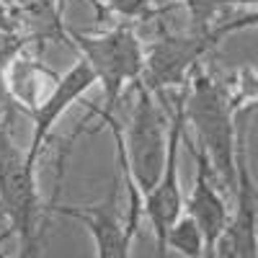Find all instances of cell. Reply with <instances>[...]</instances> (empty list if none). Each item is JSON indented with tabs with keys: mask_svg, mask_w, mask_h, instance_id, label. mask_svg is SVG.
Segmentation results:
<instances>
[{
	"mask_svg": "<svg viewBox=\"0 0 258 258\" xmlns=\"http://www.w3.org/2000/svg\"><path fill=\"white\" fill-rule=\"evenodd\" d=\"M255 96L253 73L243 75L238 91H232L225 80L212 78L202 70V64L191 70L186 85V119L197 126V135L202 142V153L209 160L212 173L217 181L235 191L238 183V165H235V114L240 111L245 98Z\"/></svg>",
	"mask_w": 258,
	"mask_h": 258,
	"instance_id": "obj_1",
	"label": "cell"
},
{
	"mask_svg": "<svg viewBox=\"0 0 258 258\" xmlns=\"http://www.w3.org/2000/svg\"><path fill=\"white\" fill-rule=\"evenodd\" d=\"M255 11L243 13L232 21H217L207 29H188L181 34H165L145 47V64L140 83L155 96H165V88H183L199 59L212 52L220 41L248 26H255Z\"/></svg>",
	"mask_w": 258,
	"mask_h": 258,
	"instance_id": "obj_2",
	"label": "cell"
},
{
	"mask_svg": "<svg viewBox=\"0 0 258 258\" xmlns=\"http://www.w3.org/2000/svg\"><path fill=\"white\" fill-rule=\"evenodd\" d=\"M80 57L93 68L96 80L103 85V109H93V114L114 116L119 98L129 83H137L145 64V49L137 36V21H121V24L106 34H80L68 31Z\"/></svg>",
	"mask_w": 258,
	"mask_h": 258,
	"instance_id": "obj_3",
	"label": "cell"
},
{
	"mask_svg": "<svg viewBox=\"0 0 258 258\" xmlns=\"http://www.w3.org/2000/svg\"><path fill=\"white\" fill-rule=\"evenodd\" d=\"M41 212V197L36 191L34 165L26 160L11 137V124H0V214L11 220L13 235L24 243V255H36V217Z\"/></svg>",
	"mask_w": 258,
	"mask_h": 258,
	"instance_id": "obj_4",
	"label": "cell"
},
{
	"mask_svg": "<svg viewBox=\"0 0 258 258\" xmlns=\"http://www.w3.org/2000/svg\"><path fill=\"white\" fill-rule=\"evenodd\" d=\"M132 85L137 88V101L132 109V124H129L124 150H126L132 181L142 194H147L163 176L168 132H165V116L155 101V93L147 91L140 80Z\"/></svg>",
	"mask_w": 258,
	"mask_h": 258,
	"instance_id": "obj_5",
	"label": "cell"
},
{
	"mask_svg": "<svg viewBox=\"0 0 258 258\" xmlns=\"http://www.w3.org/2000/svg\"><path fill=\"white\" fill-rule=\"evenodd\" d=\"M186 85L176 96V109H173V116H170L163 176L147 194H142V214L155 230V245H158L155 255H165V232L183 209V197L178 188V147L186 129Z\"/></svg>",
	"mask_w": 258,
	"mask_h": 258,
	"instance_id": "obj_6",
	"label": "cell"
},
{
	"mask_svg": "<svg viewBox=\"0 0 258 258\" xmlns=\"http://www.w3.org/2000/svg\"><path fill=\"white\" fill-rule=\"evenodd\" d=\"M93 83H98L93 68L80 57L62 78H54V91L47 96V101L36 103L34 109L29 111V119L34 121V135H31V145L26 150V160L31 165H36L39 153H41V147H44L54 121L68 111L78 98H83V93L88 91Z\"/></svg>",
	"mask_w": 258,
	"mask_h": 258,
	"instance_id": "obj_7",
	"label": "cell"
},
{
	"mask_svg": "<svg viewBox=\"0 0 258 258\" xmlns=\"http://www.w3.org/2000/svg\"><path fill=\"white\" fill-rule=\"evenodd\" d=\"M235 165H238V183H235V199H238V207H235V214L227 220L214 255H225V258H255V186L253 178L248 176L245 168V153L238 147L235 150Z\"/></svg>",
	"mask_w": 258,
	"mask_h": 258,
	"instance_id": "obj_8",
	"label": "cell"
},
{
	"mask_svg": "<svg viewBox=\"0 0 258 258\" xmlns=\"http://www.w3.org/2000/svg\"><path fill=\"white\" fill-rule=\"evenodd\" d=\"M183 140H186V132H183ZM188 145V140H186ZM188 150L197 158V181H194V188H191V197L186 202V214L199 225L202 230V238H204V255H214L217 250V240L230 220L227 214V204L225 199L220 197V191L214 188L212 183V168H209V160L202 150H197L194 145H188Z\"/></svg>",
	"mask_w": 258,
	"mask_h": 258,
	"instance_id": "obj_9",
	"label": "cell"
},
{
	"mask_svg": "<svg viewBox=\"0 0 258 258\" xmlns=\"http://www.w3.org/2000/svg\"><path fill=\"white\" fill-rule=\"evenodd\" d=\"M47 212H57L64 217L80 220L91 230L96 240V255L98 258H126L129 255V235L124 230V217L116 207V188L106 204H91V207H47Z\"/></svg>",
	"mask_w": 258,
	"mask_h": 258,
	"instance_id": "obj_10",
	"label": "cell"
},
{
	"mask_svg": "<svg viewBox=\"0 0 258 258\" xmlns=\"http://www.w3.org/2000/svg\"><path fill=\"white\" fill-rule=\"evenodd\" d=\"M11 11L16 16L18 34H24V39L36 49H44L47 41H57V44H68L75 49L62 24V0H13Z\"/></svg>",
	"mask_w": 258,
	"mask_h": 258,
	"instance_id": "obj_11",
	"label": "cell"
},
{
	"mask_svg": "<svg viewBox=\"0 0 258 258\" xmlns=\"http://www.w3.org/2000/svg\"><path fill=\"white\" fill-rule=\"evenodd\" d=\"M165 245L176 248L181 255H188V258H202L204 255L202 230L188 214H178V217L173 220V225H170L168 232H165Z\"/></svg>",
	"mask_w": 258,
	"mask_h": 258,
	"instance_id": "obj_12",
	"label": "cell"
},
{
	"mask_svg": "<svg viewBox=\"0 0 258 258\" xmlns=\"http://www.w3.org/2000/svg\"><path fill=\"white\" fill-rule=\"evenodd\" d=\"M26 47H29V41L24 39V34L0 29V68L8 73V68L18 59V54L24 52Z\"/></svg>",
	"mask_w": 258,
	"mask_h": 258,
	"instance_id": "obj_13",
	"label": "cell"
},
{
	"mask_svg": "<svg viewBox=\"0 0 258 258\" xmlns=\"http://www.w3.org/2000/svg\"><path fill=\"white\" fill-rule=\"evenodd\" d=\"M103 3L109 11H114L129 21H145L155 13V8L150 6V0H103Z\"/></svg>",
	"mask_w": 258,
	"mask_h": 258,
	"instance_id": "obj_14",
	"label": "cell"
},
{
	"mask_svg": "<svg viewBox=\"0 0 258 258\" xmlns=\"http://www.w3.org/2000/svg\"><path fill=\"white\" fill-rule=\"evenodd\" d=\"M0 103H3L8 111H13V114L29 116V109L21 101H16V96L11 93V85H8V78H6V70L3 68H0Z\"/></svg>",
	"mask_w": 258,
	"mask_h": 258,
	"instance_id": "obj_15",
	"label": "cell"
},
{
	"mask_svg": "<svg viewBox=\"0 0 258 258\" xmlns=\"http://www.w3.org/2000/svg\"><path fill=\"white\" fill-rule=\"evenodd\" d=\"M0 29L3 31H18V26H16V16H13V11L0 0Z\"/></svg>",
	"mask_w": 258,
	"mask_h": 258,
	"instance_id": "obj_16",
	"label": "cell"
},
{
	"mask_svg": "<svg viewBox=\"0 0 258 258\" xmlns=\"http://www.w3.org/2000/svg\"><path fill=\"white\" fill-rule=\"evenodd\" d=\"M16 116H18V114H13V111H8V109H6V106H3V103H0V124H11V121H13Z\"/></svg>",
	"mask_w": 258,
	"mask_h": 258,
	"instance_id": "obj_17",
	"label": "cell"
},
{
	"mask_svg": "<svg viewBox=\"0 0 258 258\" xmlns=\"http://www.w3.org/2000/svg\"><path fill=\"white\" fill-rule=\"evenodd\" d=\"M173 0H150V6L153 8H163V6H170Z\"/></svg>",
	"mask_w": 258,
	"mask_h": 258,
	"instance_id": "obj_18",
	"label": "cell"
},
{
	"mask_svg": "<svg viewBox=\"0 0 258 258\" xmlns=\"http://www.w3.org/2000/svg\"><path fill=\"white\" fill-rule=\"evenodd\" d=\"M11 235H13V230H11V227H8V230H6V232H3V235H0V243H3V240H6V238H11ZM3 255H6V253H3V250H0V258H3Z\"/></svg>",
	"mask_w": 258,
	"mask_h": 258,
	"instance_id": "obj_19",
	"label": "cell"
}]
</instances>
